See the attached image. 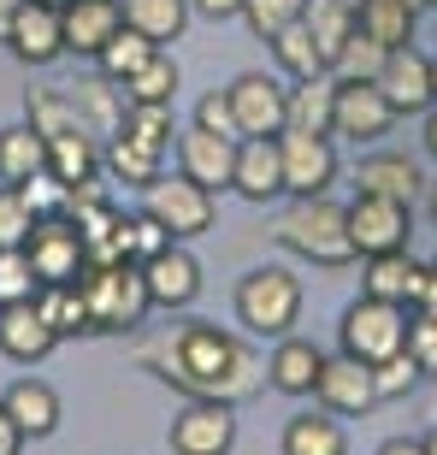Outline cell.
Returning a JSON list of instances; mask_svg holds the SVG:
<instances>
[{"label":"cell","instance_id":"cell-1","mask_svg":"<svg viewBox=\"0 0 437 455\" xmlns=\"http://www.w3.org/2000/svg\"><path fill=\"white\" fill-rule=\"evenodd\" d=\"M136 367H148L154 379L178 385L195 403H231V408L260 396V385H272L266 361L249 343L202 320H184V325H166V331L142 338L136 343Z\"/></svg>","mask_w":437,"mask_h":455},{"label":"cell","instance_id":"cell-2","mask_svg":"<svg viewBox=\"0 0 437 455\" xmlns=\"http://www.w3.org/2000/svg\"><path fill=\"white\" fill-rule=\"evenodd\" d=\"M278 243L290 254H302L314 267H349L354 243H349V207H337L331 196H302L278 220Z\"/></svg>","mask_w":437,"mask_h":455},{"label":"cell","instance_id":"cell-3","mask_svg":"<svg viewBox=\"0 0 437 455\" xmlns=\"http://www.w3.org/2000/svg\"><path fill=\"white\" fill-rule=\"evenodd\" d=\"M77 290H83V302H89V325H95V331H131L154 307L136 260H118V267H95V260H89V267L77 272Z\"/></svg>","mask_w":437,"mask_h":455},{"label":"cell","instance_id":"cell-4","mask_svg":"<svg viewBox=\"0 0 437 455\" xmlns=\"http://www.w3.org/2000/svg\"><path fill=\"white\" fill-rule=\"evenodd\" d=\"M236 320L260 331V338H284L290 325L302 320V284L296 272H278V267H260L236 284Z\"/></svg>","mask_w":437,"mask_h":455},{"label":"cell","instance_id":"cell-5","mask_svg":"<svg viewBox=\"0 0 437 455\" xmlns=\"http://www.w3.org/2000/svg\"><path fill=\"white\" fill-rule=\"evenodd\" d=\"M396 349H408V307L402 302H378V296H361V302L343 314V355L354 361H390Z\"/></svg>","mask_w":437,"mask_h":455},{"label":"cell","instance_id":"cell-6","mask_svg":"<svg viewBox=\"0 0 437 455\" xmlns=\"http://www.w3.org/2000/svg\"><path fill=\"white\" fill-rule=\"evenodd\" d=\"M142 213L160 220L178 243H184V236H202L207 225H213V189H202L195 178H184V172H178V178L160 172V178L142 189Z\"/></svg>","mask_w":437,"mask_h":455},{"label":"cell","instance_id":"cell-7","mask_svg":"<svg viewBox=\"0 0 437 455\" xmlns=\"http://www.w3.org/2000/svg\"><path fill=\"white\" fill-rule=\"evenodd\" d=\"M24 254H30V267L42 272V284H77V272L89 267L83 231H77L71 213H48V220H36Z\"/></svg>","mask_w":437,"mask_h":455},{"label":"cell","instance_id":"cell-8","mask_svg":"<svg viewBox=\"0 0 437 455\" xmlns=\"http://www.w3.org/2000/svg\"><path fill=\"white\" fill-rule=\"evenodd\" d=\"M414 220H408L402 202H385V196H354L349 202V243L354 260H372V254H396L408 249Z\"/></svg>","mask_w":437,"mask_h":455},{"label":"cell","instance_id":"cell-9","mask_svg":"<svg viewBox=\"0 0 437 455\" xmlns=\"http://www.w3.org/2000/svg\"><path fill=\"white\" fill-rule=\"evenodd\" d=\"M396 124V107L372 77H337V136L349 142H385Z\"/></svg>","mask_w":437,"mask_h":455},{"label":"cell","instance_id":"cell-10","mask_svg":"<svg viewBox=\"0 0 437 455\" xmlns=\"http://www.w3.org/2000/svg\"><path fill=\"white\" fill-rule=\"evenodd\" d=\"M225 95H231V113H236V131L242 136H284L290 89H278L266 71H242Z\"/></svg>","mask_w":437,"mask_h":455},{"label":"cell","instance_id":"cell-11","mask_svg":"<svg viewBox=\"0 0 437 455\" xmlns=\"http://www.w3.org/2000/svg\"><path fill=\"white\" fill-rule=\"evenodd\" d=\"M284 148V196H325L337 184V148L331 136H302V131H284L278 136Z\"/></svg>","mask_w":437,"mask_h":455},{"label":"cell","instance_id":"cell-12","mask_svg":"<svg viewBox=\"0 0 437 455\" xmlns=\"http://www.w3.org/2000/svg\"><path fill=\"white\" fill-rule=\"evenodd\" d=\"M6 48L24 60V66H53L66 53V24H60V6H42V0H24L0 36Z\"/></svg>","mask_w":437,"mask_h":455},{"label":"cell","instance_id":"cell-13","mask_svg":"<svg viewBox=\"0 0 437 455\" xmlns=\"http://www.w3.org/2000/svg\"><path fill=\"white\" fill-rule=\"evenodd\" d=\"M178 172L195 178L202 189H231L236 142H231V136H218V131H207V124H189V131L178 136Z\"/></svg>","mask_w":437,"mask_h":455},{"label":"cell","instance_id":"cell-14","mask_svg":"<svg viewBox=\"0 0 437 455\" xmlns=\"http://www.w3.org/2000/svg\"><path fill=\"white\" fill-rule=\"evenodd\" d=\"M231 443H236L231 403H189L171 420V450L178 455H231Z\"/></svg>","mask_w":437,"mask_h":455},{"label":"cell","instance_id":"cell-15","mask_svg":"<svg viewBox=\"0 0 437 455\" xmlns=\"http://www.w3.org/2000/svg\"><path fill=\"white\" fill-rule=\"evenodd\" d=\"M372 84L385 89V101L396 107V118L402 113H432V60L414 53V42H408V48H390L385 71H378Z\"/></svg>","mask_w":437,"mask_h":455},{"label":"cell","instance_id":"cell-16","mask_svg":"<svg viewBox=\"0 0 437 455\" xmlns=\"http://www.w3.org/2000/svg\"><path fill=\"white\" fill-rule=\"evenodd\" d=\"M142 284H148L154 307H189L202 296V267H195V254H189L184 243H171V249H160L154 260H142Z\"/></svg>","mask_w":437,"mask_h":455},{"label":"cell","instance_id":"cell-17","mask_svg":"<svg viewBox=\"0 0 437 455\" xmlns=\"http://www.w3.org/2000/svg\"><path fill=\"white\" fill-rule=\"evenodd\" d=\"M66 101H71V118H77V131H89L95 142H113L118 131H124V101H118V84L113 77H77V84H66Z\"/></svg>","mask_w":437,"mask_h":455},{"label":"cell","instance_id":"cell-18","mask_svg":"<svg viewBox=\"0 0 437 455\" xmlns=\"http://www.w3.org/2000/svg\"><path fill=\"white\" fill-rule=\"evenodd\" d=\"M331 414H372L378 408V385H372V367L354 361V355H325L320 390H314Z\"/></svg>","mask_w":437,"mask_h":455},{"label":"cell","instance_id":"cell-19","mask_svg":"<svg viewBox=\"0 0 437 455\" xmlns=\"http://www.w3.org/2000/svg\"><path fill=\"white\" fill-rule=\"evenodd\" d=\"M231 189H236V196H249V202L284 196V148H278V136H242V142H236Z\"/></svg>","mask_w":437,"mask_h":455},{"label":"cell","instance_id":"cell-20","mask_svg":"<svg viewBox=\"0 0 437 455\" xmlns=\"http://www.w3.org/2000/svg\"><path fill=\"white\" fill-rule=\"evenodd\" d=\"M60 24H66V53H95L124 30V12H118V0H71L60 6Z\"/></svg>","mask_w":437,"mask_h":455},{"label":"cell","instance_id":"cell-21","mask_svg":"<svg viewBox=\"0 0 437 455\" xmlns=\"http://www.w3.org/2000/svg\"><path fill=\"white\" fill-rule=\"evenodd\" d=\"M320 372H325V355L314 349L307 338H278V349L266 355V379L272 390H284V396H314L320 390Z\"/></svg>","mask_w":437,"mask_h":455},{"label":"cell","instance_id":"cell-22","mask_svg":"<svg viewBox=\"0 0 437 455\" xmlns=\"http://www.w3.org/2000/svg\"><path fill=\"white\" fill-rule=\"evenodd\" d=\"M53 343H60V338H53V325L42 320V307H36V302L0 307V355H6V361H42Z\"/></svg>","mask_w":437,"mask_h":455},{"label":"cell","instance_id":"cell-23","mask_svg":"<svg viewBox=\"0 0 437 455\" xmlns=\"http://www.w3.org/2000/svg\"><path fill=\"white\" fill-rule=\"evenodd\" d=\"M354 184H361V196H385V202H402V207H414L420 189H425L420 166H414L408 154H372V160H361Z\"/></svg>","mask_w":437,"mask_h":455},{"label":"cell","instance_id":"cell-24","mask_svg":"<svg viewBox=\"0 0 437 455\" xmlns=\"http://www.w3.org/2000/svg\"><path fill=\"white\" fill-rule=\"evenodd\" d=\"M284 131H302V136H331L337 131V77H307V84L290 89V118Z\"/></svg>","mask_w":437,"mask_h":455},{"label":"cell","instance_id":"cell-25","mask_svg":"<svg viewBox=\"0 0 437 455\" xmlns=\"http://www.w3.org/2000/svg\"><path fill=\"white\" fill-rule=\"evenodd\" d=\"M420 278H425V267H420V260H408V249H396V254H372L361 284H367V296H378V302L414 307V296H420Z\"/></svg>","mask_w":437,"mask_h":455},{"label":"cell","instance_id":"cell-26","mask_svg":"<svg viewBox=\"0 0 437 455\" xmlns=\"http://www.w3.org/2000/svg\"><path fill=\"white\" fill-rule=\"evenodd\" d=\"M6 414L18 420V432L24 438H48L53 426H60V396H53L42 379H18V385H6Z\"/></svg>","mask_w":437,"mask_h":455},{"label":"cell","instance_id":"cell-27","mask_svg":"<svg viewBox=\"0 0 437 455\" xmlns=\"http://www.w3.org/2000/svg\"><path fill=\"white\" fill-rule=\"evenodd\" d=\"M48 172L60 178L66 189L101 178V142L89 131H66V136H48Z\"/></svg>","mask_w":437,"mask_h":455},{"label":"cell","instance_id":"cell-28","mask_svg":"<svg viewBox=\"0 0 437 455\" xmlns=\"http://www.w3.org/2000/svg\"><path fill=\"white\" fill-rule=\"evenodd\" d=\"M420 6L425 0H361L354 24L367 36H378L385 48H408L414 42V24H420Z\"/></svg>","mask_w":437,"mask_h":455},{"label":"cell","instance_id":"cell-29","mask_svg":"<svg viewBox=\"0 0 437 455\" xmlns=\"http://www.w3.org/2000/svg\"><path fill=\"white\" fill-rule=\"evenodd\" d=\"M118 12H124V24L131 30H142L154 42V48H166V42H178L189 24V0H118Z\"/></svg>","mask_w":437,"mask_h":455},{"label":"cell","instance_id":"cell-30","mask_svg":"<svg viewBox=\"0 0 437 455\" xmlns=\"http://www.w3.org/2000/svg\"><path fill=\"white\" fill-rule=\"evenodd\" d=\"M42 166H48V136L36 131V124L0 131V184H24V178H36Z\"/></svg>","mask_w":437,"mask_h":455},{"label":"cell","instance_id":"cell-31","mask_svg":"<svg viewBox=\"0 0 437 455\" xmlns=\"http://www.w3.org/2000/svg\"><path fill=\"white\" fill-rule=\"evenodd\" d=\"M101 172H113L118 184H131V189H148L154 178H160V148H142L136 136L118 131L101 148Z\"/></svg>","mask_w":437,"mask_h":455},{"label":"cell","instance_id":"cell-32","mask_svg":"<svg viewBox=\"0 0 437 455\" xmlns=\"http://www.w3.org/2000/svg\"><path fill=\"white\" fill-rule=\"evenodd\" d=\"M272 53H278V66L296 77V84H307V77H325V53L320 42H314V30H307V18H296V24H284V30L272 36Z\"/></svg>","mask_w":437,"mask_h":455},{"label":"cell","instance_id":"cell-33","mask_svg":"<svg viewBox=\"0 0 437 455\" xmlns=\"http://www.w3.org/2000/svg\"><path fill=\"white\" fill-rule=\"evenodd\" d=\"M284 455H349L343 426H337L331 408H325V414H296V420L284 426Z\"/></svg>","mask_w":437,"mask_h":455},{"label":"cell","instance_id":"cell-34","mask_svg":"<svg viewBox=\"0 0 437 455\" xmlns=\"http://www.w3.org/2000/svg\"><path fill=\"white\" fill-rule=\"evenodd\" d=\"M36 307H42V320L53 325V338H83V331H95V325H89V302H83L77 284H42Z\"/></svg>","mask_w":437,"mask_h":455},{"label":"cell","instance_id":"cell-35","mask_svg":"<svg viewBox=\"0 0 437 455\" xmlns=\"http://www.w3.org/2000/svg\"><path fill=\"white\" fill-rule=\"evenodd\" d=\"M154 53H160V48H154L148 36H142V30H131V24H124V30H118V36H113V42H107L101 53H95V66H101V77H113V84H124V77H136V71L148 66Z\"/></svg>","mask_w":437,"mask_h":455},{"label":"cell","instance_id":"cell-36","mask_svg":"<svg viewBox=\"0 0 437 455\" xmlns=\"http://www.w3.org/2000/svg\"><path fill=\"white\" fill-rule=\"evenodd\" d=\"M171 95H178V60H171L166 48L154 53L148 66L136 71V77H124V101H148V107H171Z\"/></svg>","mask_w":437,"mask_h":455},{"label":"cell","instance_id":"cell-37","mask_svg":"<svg viewBox=\"0 0 437 455\" xmlns=\"http://www.w3.org/2000/svg\"><path fill=\"white\" fill-rule=\"evenodd\" d=\"M307 30H314V42H320V53H325V66L337 71V53H343V42H349V30H354V12H343L337 0H307Z\"/></svg>","mask_w":437,"mask_h":455},{"label":"cell","instance_id":"cell-38","mask_svg":"<svg viewBox=\"0 0 437 455\" xmlns=\"http://www.w3.org/2000/svg\"><path fill=\"white\" fill-rule=\"evenodd\" d=\"M42 296V272L30 267L24 249H0V307L12 302H36Z\"/></svg>","mask_w":437,"mask_h":455},{"label":"cell","instance_id":"cell-39","mask_svg":"<svg viewBox=\"0 0 437 455\" xmlns=\"http://www.w3.org/2000/svg\"><path fill=\"white\" fill-rule=\"evenodd\" d=\"M385 42L378 36H367L361 24L349 30V42H343V53H337V77H378L385 71Z\"/></svg>","mask_w":437,"mask_h":455},{"label":"cell","instance_id":"cell-40","mask_svg":"<svg viewBox=\"0 0 437 455\" xmlns=\"http://www.w3.org/2000/svg\"><path fill=\"white\" fill-rule=\"evenodd\" d=\"M124 136H136L142 148H160V154H166V142H171V107L131 101V113H124Z\"/></svg>","mask_w":437,"mask_h":455},{"label":"cell","instance_id":"cell-41","mask_svg":"<svg viewBox=\"0 0 437 455\" xmlns=\"http://www.w3.org/2000/svg\"><path fill=\"white\" fill-rule=\"evenodd\" d=\"M420 379H425V372H420V361H414L408 349H396L390 361H378V367H372V385H378V403H390V396H408V390L420 385Z\"/></svg>","mask_w":437,"mask_h":455},{"label":"cell","instance_id":"cell-42","mask_svg":"<svg viewBox=\"0 0 437 455\" xmlns=\"http://www.w3.org/2000/svg\"><path fill=\"white\" fill-rule=\"evenodd\" d=\"M307 12V0H242V18H249V30L254 36H278L284 24H296V18Z\"/></svg>","mask_w":437,"mask_h":455},{"label":"cell","instance_id":"cell-43","mask_svg":"<svg viewBox=\"0 0 437 455\" xmlns=\"http://www.w3.org/2000/svg\"><path fill=\"white\" fill-rule=\"evenodd\" d=\"M18 196H24V207H30L36 220H48V213H66V202H71V189L60 184V178H53L48 166L36 172V178H24V184H12Z\"/></svg>","mask_w":437,"mask_h":455},{"label":"cell","instance_id":"cell-44","mask_svg":"<svg viewBox=\"0 0 437 455\" xmlns=\"http://www.w3.org/2000/svg\"><path fill=\"white\" fill-rule=\"evenodd\" d=\"M408 355L425 379H437V307H408Z\"/></svg>","mask_w":437,"mask_h":455},{"label":"cell","instance_id":"cell-45","mask_svg":"<svg viewBox=\"0 0 437 455\" xmlns=\"http://www.w3.org/2000/svg\"><path fill=\"white\" fill-rule=\"evenodd\" d=\"M30 124H36L42 136H66V131H77L66 89H36V95H30Z\"/></svg>","mask_w":437,"mask_h":455},{"label":"cell","instance_id":"cell-46","mask_svg":"<svg viewBox=\"0 0 437 455\" xmlns=\"http://www.w3.org/2000/svg\"><path fill=\"white\" fill-rule=\"evenodd\" d=\"M30 225H36V213L24 207V196L12 184H0V249H24L30 243Z\"/></svg>","mask_w":437,"mask_h":455},{"label":"cell","instance_id":"cell-47","mask_svg":"<svg viewBox=\"0 0 437 455\" xmlns=\"http://www.w3.org/2000/svg\"><path fill=\"white\" fill-rule=\"evenodd\" d=\"M171 243H178V236H171L160 220H148V213H136V220H131V260H136V267L154 260L160 249H171Z\"/></svg>","mask_w":437,"mask_h":455},{"label":"cell","instance_id":"cell-48","mask_svg":"<svg viewBox=\"0 0 437 455\" xmlns=\"http://www.w3.org/2000/svg\"><path fill=\"white\" fill-rule=\"evenodd\" d=\"M195 124H207V131L242 142V131H236V113H231V95H225V89H207L202 101H195Z\"/></svg>","mask_w":437,"mask_h":455},{"label":"cell","instance_id":"cell-49","mask_svg":"<svg viewBox=\"0 0 437 455\" xmlns=\"http://www.w3.org/2000/svg\"><path fill=\"white\" fill-rule=\"evenodd\" d=\"M0 455H24V432H18V420L6 414V403H0Z\"/></svg>","mask_w":437,"mask_h":455},{"label":"cell","instance_id":"cell-50","mask_svg":"<svg viewBox=\"0 0 437 455\" xmlns=\"http://www.w3.org/2000/svg\"><path fill=\"white\" fill-rule=\"evenodd\" d=\"M189 6H195L202 18H236L242 12V0H189Z\"/></svg>","mask_w":437,"mask_h":455},{"label":"cell","instance_id":"cell-51","mask_svg":"<svg viewBox=\"0 0 437 455\" xmlns=\"http://www.w3.org/2000/svg\"><path fill=\"white\" fill-rule=\"evenodd\" d=\"M378 455H425V438L414 443V438H390V443H378Z\"/></svg>","mask_w":437,"mask_h":455},{"label":"cell","instance_id":"cell-52","mask_svg":"<svg viewBox=\"0 0 437 455\" xmlns=\"http://www.w3.org/2000/svg\"><path fill=\"white\" fill-rule=\"evenodd\" d=\"M425 148H432V160H437V107L425 113Z\"/></svg>","mask_w":437,"mask_h":455},{"label":"cell","instance_id":"cell-53","mask_svg":"<svg viewBox=\"0 0 437 455\" xmlns=\"http://www.w3.org/2000/svg\"><path fill=\"white\" fill-rule=\"evenodd\" d=\"M24 6V0H0V36H6V24H12V12Z\"/></svg>","mask_w":437,"mask_h":455},{"label":"cell","instance_id":"cell-54","mask_svg":"<svg viewBox=\"0 0 437 455\" xmlns=\"http://www.w3.org/2000/svg\"><path fill=\"white\" fill-rule=\"evenodd\" d=\"M337 6H343V12H361V0H337Z\"/></svg>","mask_w":437,"mask_h":455},{"label":"cell","instance_id":"cell-55","mask_svg":"<svg viewBox=\"0 0 437 455\" xmlns=\"http://www.w3.org/2000/svg\"><path fill=\"white\" fill-rule=\"evenodd\" d=\"M432 107H437V60H432Z\"/></svg>","mask_w":437,"mask_h":455},{"label":"cell","instance_id":"cell-56","mask_svg":"<svg viewBox=\"0 0 437 455\" xmlns=\"http://www.w3.org/2000/svg\"><path fill=\"white\" fill-rule=\"evenodd\" d=\"M425 455H437V432H432V438H425Z\"/></svg>","mask_w":437,"mask_h":455},{"label":"cell","instance_id":"cell-57","mask_svg":"<svg viewBox=\"0 0 437 455\" xmlns=\"http://www.w3.org/2000/svg\"><path fill=\"white\" fill-rule=\"evenodd\" d=\"M42 6H71V0H42Z\"/></svg>","mask_w":437,"mask_h":455},{"label":"cell","instance_id":"cell-58","mask_svg":"<svg viewBox=\"0 0 437 455\" xmlns=\"http://www.w3.org/2000/svg\"><path fill=\"white\" fill-rule=\"evenodd\" d=\"M432 213H437V189H432Z\"/></svg>","mask_w":437,"mask_h":455},{"label":"cell","instance_id":"cell-59","mask_svg":"<svg viewBox=\"0 0 437 455\" xmlns=\"http://www.w3.org/2000/svg\"><path fill=\"white\" fill-rule=\"evenodd\" d=\"M425 6H437V0H425Z\"/></svg>","mask_w":437,"mask_h":455}]
</instances>
